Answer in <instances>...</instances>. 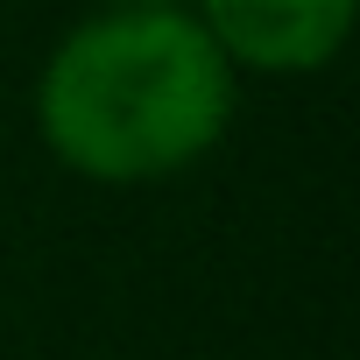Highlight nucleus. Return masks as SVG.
Masks as SVG:
<instances>
[{
	"mask_svg": "<svg viewBox=\"0 0 360 360\" xmlns=\"http://www.w3.org/2000/svg\"><path fill=\"white\" fill-rule=\"evenodd\" d=\"M240 106L191 8H99L36 71V134L85 184H162L205 162Z\"/></svg>",
	"mask_w": 360,
	"mask_h": 360,
	"instance_id": "f257e3e1",
	"label": "nucleus"
},
{
	"mask_svg": "<svg viewBox=\"0 0 360 360\" xmlns=\"http://www.w3.org/2000/svg\"><path fill=\"white\" fill-rule=\"evenodd\" d=\"M360 0H198V29L212 50L255 78H311L353 36Z\"/></svg>",
	"mask_w": 360,
	"mask_h": 360,
	"instance_id": "f03ea898",
	"label": "nucleus"
},
{
	"mask_svg": "<svg viewBox=\"0 0 360 360\" xmlns=\"http://www.w3.org/2000/svg\"><path fill=\"white\" fill-rule=\"evenodd\" d=\"M99 8H184V0H99Z\"/></svg>",
	"mask_w": 360,
	"mask_h": 360,
	"instance_id": "7ed1b4c3",
	"label": "nucleus"
}]
</instances>
